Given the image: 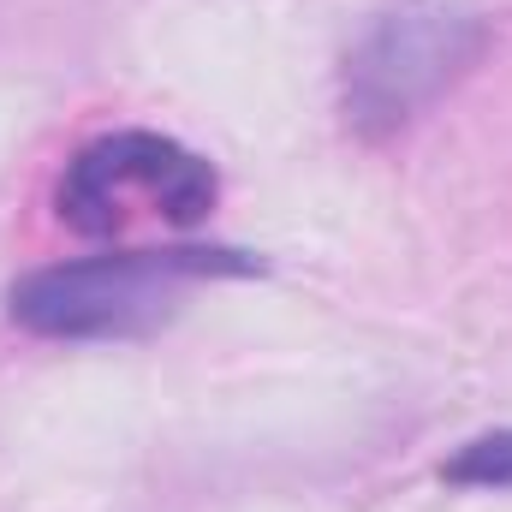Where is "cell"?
Here are the masks:
<instances>
[{"instance_id": "obj_3", "label": "cell", "mask_w": 512, "mask_h": 512, "mask_svg": "<svg viewBox=\"0 0 512 512\" xmlns=\"http://www.w3.org/2000/svg\"><path fill=\"white\" fill-rule=\"evenodd\" d=\"M215 209V167L161 131H114L72 155L60 179V221L108 239L137 221L197 227Z\"/></svg>"}, {"instance_id": "obj_2", "label": "cell", "mask_w": 512, "mask_h": 512, "mask_svg": "<svg viewBox=\"0 0 512 512\" xmlns=\"http://www.w3.org/2000/svg\"><path fill=\"white\" fill-rule=\"evenodd\" d=\"M489 48V18L459 0H399L346 54V126L387 137L435 108Z\"/></svg>"}, {"instance_id": "obj_4", "label": "cell", "mask_w": 512, "mask_h": 512, "mask_svg": "<svg viewBox=\"0 0 512 512\" xmlns=\"http://www.w3.org/2000/svg\"><path fill=\"white\" fill-rule=\"evenodd\" d=\"M453 483H471V489H512V435H483L471 441L453 465H447Z\"/></svg>"}, {"instance_id": "obj_1", "label": "cell", "mask_w": 512, "mask_h": 512, "mask_svg": "<svg viewBox=\"0 0 512 512\" xmlns=\"http://www.w3.org/2000/svg\"><path fill=\"white\" fill-rule=\"evenodd\" d=\"M233 251H114L36 268L12 286V322L48 340H126L167 322L191 280L245 274Z\"/></svg>"}]
</instances>
